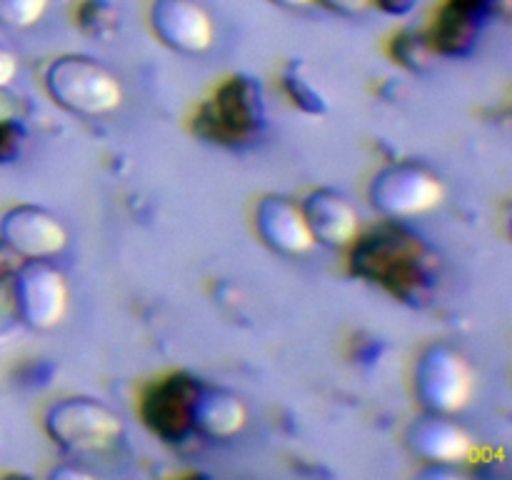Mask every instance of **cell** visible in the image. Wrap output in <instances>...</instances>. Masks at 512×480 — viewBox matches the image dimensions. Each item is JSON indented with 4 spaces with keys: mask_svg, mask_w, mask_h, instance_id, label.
<instances>
[{
    "mask_svg": "<svg viewBox=\"0 0 512 480\" xmlns=\"http://www.w3.org/2000/svg\"><path fill=\"white\" fill-rule=\"evenodd\" d=\"M278 5H285V8H303V5L313 3V0H275Z\"/></svg>",
    "mask_w": 512,
    "mask_h": 480,
    "instance_id": "obj_18",
    "label": "cell"
},
{
    "mask_svg": "<svg viewBox=\"0 0 512 480\" xmlns=\"http://www.w3.org/2000/svg\"><path fill=\"white\" fill-rule=\"evenodd\" d=\"M415 385L428 410L450 415L465 408L473 398L475 370L458 350L448 345H435L420 358Z\"/></svg>",
    "mask_w": 512,
    "mask_h": 480,
    "instance_id": "obj_2",
    "label": "cell"
},
{
    "mask_svg": "<svg viewBox=\"0 0 512 480\" xmlns=\"http://www.w3.org/2000/svg\"><path fill=\"white\" fill-rule=\"evenodd\" d=\"M380 8L388 10V13H408V10L415 8L418 0H378Z\"/></svg>",
    "mask_w": 512,
    "mask_h": 480,
    "instance_id": "obj_17",
    "label": "cell"
},
{
    "mask_svg": "<svg viewBox=\"0 0 512 480\" xmlns=\"http://www.w3.org/2000/svg\"><path fill=\"white\" fill-rule=\"evenodd\" d=\"M303 213L315 240L328 245H348L358 235V210L335 190H315L313 195H308Z\"/></svg>",
    "mask_w": 512,
    "mask_h": 480,
    "instance_id": "obj_10",
    "label": "cell"
},
{
    "mask_svg": "<svg viewBox=\"0 0 512 480\" xmlns=\"http://www.w3.org/2000/svg\"><path fill=\"white\" fill-rule=\"evenodd\" d=\"M18 270V268H15ZM15 270L8 268L5 260H0V335L10 333L20 320L18 303H15Z\"/></svg>",
    "mask_w": 512,
    "mask_h": 480,
    "instance_id": "obj_13",
    "label": "cell"
},
{
    "mask_svg": "<svg viewBox=\"0 0 512 480\" xmlns=\"http://www.w3.org/2000/svg\"><path fill=\"white\" fill-rule=\"evenodd\" d=\"M0 238L10 253L25 260H48L68 243L63 223L35 205H18L8 210L0 220Z\"/></svg>",
    "mask_w": 512,
    "mask_h": 480,
    "instance_id": "obj_6",
    "label": "cell"
},
{
    "mask_svg": "<svg viewBox=\"0 0 512 480\" xmlns=\"http://www.w3.org/2000/svg\"><path fill=\"white\" fill-rule=\"evenodd\" d=\"M48 433L68 450H103L120 435V418L90 398H65L48 410Z\"/></svg>",
    "mask_w": 512,
    "mask_h": 480,
    "instance_id": "obj_4",
    "label": "cell"
},
{
    "mask_svg": "<svg viewBox=\"0 0 512 480\" xmlns=\"http://www.w3.org/2000/svg\"><path fill=\"white\" fill-rule=\"evenodd\" d=\"M150 20L165 45L183 53H203L213 45V18L198 0H155Z\"/></svg>",
    "mask_w": 512,
    "mask_h": 480,
    "instance_id": "obj_7",
    "label": "cell"
},
{
    "mask_svg": "<svg viewBox=\"0 0 512 480\" xmlns=\"http://www.w3.org/2000/svg\"><path fill=\"white\" fill-rule=\"evenodd\" d=\"M320 3L328 5L330 10H335V13L358 15L363 13V10H368L373 0H320Z\"/></svg>",
    "mask_w": 512,
    "mask_h": 480,
    "instance_id": "obj_14",
    "label": "cell"
},
{
    "mask_svg": "<svg viewBox=\"0 0 512 480\" xmlns=\"http://www.w3.org/2000/svg\"><path fill=\"white\" fill-rule=\"evenodd\" d=\"M48 93L63 108L83 115L110 113L123 100V88L110 70L83 55H65L48 68Z\"/></svg>",
    "mask_w": 512,
    "mask_h": 480,
    "instance_id": "obj_1",
    "label": "cell"
},
{
    "mask_svg": "<svg viewBox=\"0 0 512 480\" xmlns=\"http://www.w3.org/2000/svg\"><path fill=\"white\" fill-rule=\"evenodd\" d=\"M248 420L243 400L223 388H198L190 408V423L210 438H230Z\"/></svg>",
    "mask_w": 512,
    "mask_h": 480,
    "instance_id": "obj_11",
    "label": "cell"
},
{
    "mask_svg": "<svg viewBox=\"0 0 512 480\" xmlns=\"http://www.w3.org/2000/svg\"><path fill=\"white\" fill-rule=\"evenodd\" d=\"M258 230L270 248L288 255L308 253L315 243L303 208H298L293 200L280 198V195H270L260 203Z\"/></svg>",
    "mask_w": 512,
    "mask_h": 480,
    "instance_id": "obj_8",
    "label": "cell"
},
{
    "mask_svg": "<svg viewBox=\"0 0 512 480\" xmlns=\"http://www.w3.org/2000/svg\"><path fill=\"white\" fill-rule=\"evenodd\" d=\"M375 208L393 218H410L433 210L443 200V183L438 175L418 163H395L380 170L370 185Z\"/></svg>",
    "mask_w": 512,
    "mask_h": 480,
    "instance_id": "obj_3",
    "label": "cell"
},
{
    "mask_svg": "<svg viewBox=\"0 0 512 480\" xmlns=\"http://www.w3.org/2000/svg\"><path fill=\"white\" fill-rule=\"evenodd\" d=\"M15 115V98L5 93V88H0V125L13 120Z\"/></svg>",
    "mask_w": 512,
    "mask_h": 480,
    "instance_id": "obj_16",
    "label": "cell"
},
{
    "mask_svg": "<svg viewBox=\"0 0 512 480\" xmlns=\"http://www.w3.org/2000/svg\"><path fill=\"white\" fill-rule=\"evenodd\" d=\"M408 445L415 455L435 463H460L473 450V438L445 413L418 418L408 430Z\"/></svg>",
    "mask_w": 512,
    "mask_h": 480,
    "instance_id": "obj_9",
    "label": "cell"
},
{
    "mask_svg": "<svg viewBox=\"0 0 512 480\" xmlns=\"http://www.w3.org/2000/svg\"><path fill=\"white\" fill-rule=\"evenodd\" d=\"M15 73H18V58L0 45V88H5L15 78Z\"/></svg>",
    "mask_w": 512,
    "mask_h": 480,
    "instance_id": "obj_15",
    "label": "cell"
},
{
    "mask_svg": "<svg viewBox=\"0 0 512 480\" xmlns=\"http://www.w3.org/2000/svg\"><path fill=\"white\" fill-rule=\"evenodd\" d=\"M18 315L30 328L48 330L63 320L68 310V285L63 275L45 260H25L15 270Z\"/></svg>",
    "mask_w": 512,
    "mask_h": 480,
    "instance_id": "obj_5",
    "label": "cell"
},
{
    "mask_svg": "<svg viewBox=\"0 0 512 480\" xmlns=\"http://www.w3.org/2000/svg\"><path fill=\"white\" fill-rule=\"evenodd\" d=\"M50 0H0V28H30L43 18Z\"/></svg>",
    "mask_w": 512,
    "mask_h": 480,
    "instance_id": "obj_12",
    "label": "cell"
}]
</instances>
